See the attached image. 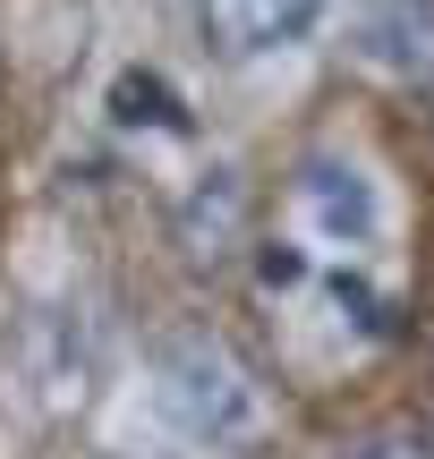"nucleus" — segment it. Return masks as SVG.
<instances>
[{
	"mask_svg": "<svg viewBox=\"0 0 434 459\" xmlns=\"http://www.w3.org/2000/svg\"><path fill=\"white\" fill-rule=\"evenodd\" d=\"M153 383H162V417L187 426L213 451H256L273 434V392L213 324H187L153 349Z\"/></svg>",
	"mask_w": 434,
	"mask_h": 459,
	"instance_id": "1",
	"label": "nucleus"
},
{
	"mask_svg": "<svg viewBox=\"0 0 434 459\" xmlns=\"http://www.w3.org/2000/svg\"><path fill=\"white\" fill-rule=\"evenodd\" d=\"M170 238H179V255L196 264V273L230 264L239 247L256 238V187L239 179V170H213V179H196V187L179 196V213H170Z\"/></svg>",
	"mask_w": 434,
	"mask_h": 459,
	"instance_id": "2",
	"label": "nucleus"
},
{
	"mask_svg": "<svg viewBox=\"0 0 434 459\" xmlns=\"http://www.w3.org/2000/svg\"><path fill=\"white\" fill-rule=\"evenodd\" d=\"M358 60L401 85H434V0H367L358 9Z\"/></svg>",
	"mask_w": 434,
	"mask_h": 459,
	"instance_id": "3",
	"label": "nucleus"
},
{
	"mask_svg": "<svg viewBox=\"0 0 434 459\" xmlns=\"http://www.w3.org/2000/svg\"><path fill=\"white\" fill-rule=\"evenodd\" d=\"M324 0H196L204 34H213V51H230V60H247V51H273L290 43V34L316 26Z\"/></svg>",
	"mask_w": 434,
	"mask_h": 459,
	"instance_id": "4",
	"label": "nucleus"
},
{
	"mask_svg": "<svg viewBox=\"0 0 434 459\" xmlns=\"http://www.w3.org/2000/svg\"><path fill=\"white\" fill-rule=\"evenodd\" d=\"M299 187H307V204H316V213L341 230V238H358V230L375 221V204H367V187H358V170H341V162H316Z\"/></svg>",
	"mask_w": 434,
	"mask_h": 459,
	"instance_id": "5",
	"label": "nucleus"
},
{
	"mask_svg": "<svg viewBox=\"0 0 434 459\" xmlns=\"http://www.w3.org/2000/svg\"><path fill=\"white\" fill-rule=\"evenodd\" d=\"M111 111L128 119V128H187V111H179V94H170L153 68H128V77L111 85Z\"/></svg>",
	"mask_w": 434,
	"mask_h": 459,
	"instance_id": "6",
	"label": "nucleus"
},
{
	"mask_svg": "<svg viewBox=\"0 0 434 459\" xmlns=\"http://www.w3.org/2000/svg\"><path fill=\"white\" fill-rule=\"evenodd\" d=\"M341 459H434V434L426 426H384V434H367V443H350Z\"/></svg>",
	"mask_w": 434,
	"mask_h": 459,
	"instance_id": "7",
	"label": "nucleus"
},
{
	"mask_svg": "<svg viewBox=\"0 0 434 459\" xmlns=\"http://www.w3.org/2000/svg\"><path fill=\"white\" fill-rule=\"evenodd\" d=\"M299 273H307V264L290 255V247H265V281H299Z\"/></svg>",
	"mask_w": 434,
	"mask_h": 459,
	"instance_id": "8",
	"label": "nucleus"
},
{
	"mask_svg": "<svg viewBox=\"0 0 434 459\" xmlns=\"http://www.w3.org/2000/svg\"><path fill=\"white\" fill-rule=\"evenodd\" d=\"M426 119H434V111H426Z\"/></svg>",
	"mask_w": 434,
	"mask_h": 459,
	"instance_id": "9",
	"label": "nucleus"
}]
</instances>
